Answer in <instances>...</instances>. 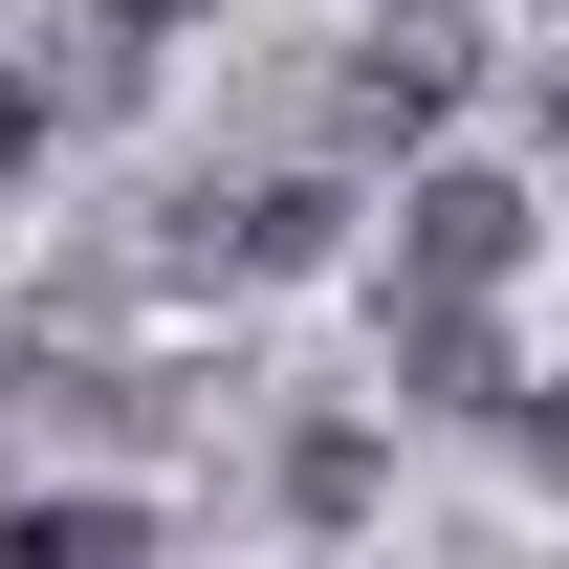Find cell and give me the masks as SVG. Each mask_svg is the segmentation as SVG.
Instances as JSON below:
<instances>
[{"label":"cell","instance_id":"6da1fadb","mask_svg":"<svg viewBox=\"0 0 569 569\" xmlns=\"http://www.w3.org/2000/svg\"><path fill=\"white\" fill-rule=\"evenodd\" d=\"M438 110H460V22H438V0H395V22L351 44V153H417Z\"/></svg>","mask_w":569,"mask_h":569},{"label":"cell","instance_id":"7a4b0ae2","mask_svg":"<svg viewBox=\"0 0 569 569\" xmlns=\"http://www.w3.org/2000/svg\"><path fill=\"white\" fill-rule=\"evenodd\" d=\"M395 395H417V417H503V329H482V284H395Z\"/></svg>","mask_w":569,"mask_h":569},{"label":"cell","instance_id":"3957f363","mask_svg":"<svg viewBox=\"0 0 569 569\" xmlns=\"http://www.w3.org/2000/svg\"><path fill=\"white\" fill-rule=\"evenodd\" d=\"M526 263V198H503V176H417V198H395V284H503Z\"/></svg>","mask_w":569,"mask_h":569},{"label":"cell","instance_id":"277c9868","mask_svg":"<svg viewBox=\"0 0 569 569\" xmlns=\"http://www.w3.org/2000/svg\"><path fill=\"white\" fill-rule=\"evenodd\" d=\"M329 241H351V198H329V176H263V198H198V263H241V284H307Z\"/></svg>","mask_w":569,"mask_h":569},{"label":"cell","instance_id":"5b68a950","mask_svg":"<svg viewBox=\"0 0 569 569\" xmlns=\"http://www.w3.org/2000/svg\"><path fill=\"white\" fill-rule=\"evenodd\" d=\"M0 548H22V569H110V548H153V503H110V482H44V503H0Z\"/></svg>","mask_w":569,"mask_h":569},{"label":"cell","instance_id":"8992f818","mask_svg":"<svg viewBox=\"0 0 569 569\" xmlns=\"http://www.w3.org/2000/svg\"><path fill=\"white\" fill-rule=\"evenodd\" d=\"M284 503H307V526H351V503H372V438H351V417H307V438H284Z\"/></svg>","mask_w":569,"mask_h":569},{"label":"cell","instance_id":"52a82bcc","mask_svg":"<svg viewBox=\"0 0 569 569\" xmlns=\"http://www.w3.org/2000/svg\"><path fill=\"white\" fill-rule=\"evenodd\" d=\"M22 176H44V88L0 67V198H22Z\"/></svg>","mask_w":569,"mask_h":569},{"label":"cell","instance_id":"ba28073f","mask_svg":"<svg viewBox=\"0 0 569 569\" xmlns=\"http://www.w3.org/2000/svg\"><path fill=\"white\" fill-rule=\"evenodd\" d=\"M503 438H526V460H548V482H569V395H503Z\"/></svg>","mask_w":569,"mask_h":569},{"label":"cell","instance_id":"9c48e42d","mask_svg":"<svg viewBox=\"0 0 569 569\" xmlns=\"http://www.w3.org/2000/svg\"><path fill=\"white\" fill-rule=\"evenodd\" d=\"M176 22H219V0H110V44H176Z\"/></svg>","mask_w":569,"mask_h":569},{"label":"cell","instance_id":"30bf717a","mask_svg":"<svg viewBox=\"0 0 569 569\" xmlns=\"http://www.w3.org/2000/svg\"><path fill=\"white\" fill-rule=\"evenodd\" d=\"M548 153H569V44H548Z\"/></svg>","mask_w":569,"mask_h":569}]
</instances>
